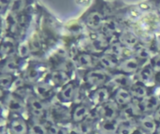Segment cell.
<instances>
[{"mask_svg": "<svg viewBox=\"0 0 160 134\" xmlns=\"http://www.w3.org/2000/svg\"><path fill=\"white\" fill-rule=\"evenodd\" d=\"M98 114L104 120L115 119L118 115V105L114 102H107L99 105Z\"/></svg>", "mask_w": 160, "mask_h": 134, "instance_id": "6da1fadb", "label": "cell"}, {"mask_svg": "<svg viewBox=\"0 0 160 134\" xmlns=\"http://www.w3.org/2000/svg\"><path fill=\"white\" fill-rule=\"evenodd\" d=\"M118 69L123 74H135L137 73L141 68V62L140 60H138L136 57H129L126 58L124 61H122L118 64Z\"/></svg>", "mask_w": 160, "mask_h": 134, "instance_id": "7a4b0ae2", "label": "cell"}, {"mask_svg": "<svg viewBox=\"0 0 160 134\" xmlns=\"http://www.w3.org/2000/svg\"><path fill=\"white\" fill-rule=\"evenodd\" d=\"M155 71L150 64L144 65L138 71V79L144 86H151L155 84Z\"/></svg>", "mask_w": 160, "mask_h": 134, "instance_id": "3957f363", "label": "cell"}, {"mask_svg": "<svg viewBox=\"0 0 160 134\" xmlns=\"http://www.w3.org/2000/svg\"><path fill=\"white\" fill-rule=\"evenodd\" d=\"M119 42L124 47L134 49L139 45V37L131 31H122L119 36Z\"/></svg>", "mask_w": 160, "mask_h": 134, "instance_id": "277c9868", "label": "cell"}, {"mask_svg": "<svg viewBox=\"0 0 160 134\" xmlns=\"http://www.w3.org/2000/svg\"><path fill=\"white\" fill-rule=\"evenodd\" d=\"M9 131L11 134H28V125L22 118H14L9 122Z\"/></svg>", "mask_w": 160, "mask_h": 134, "instance_id": "5b68a950", "label": "cell"}, {"mask_svg": "<svg viewBox=\"0 0 160 134\" xmlns=\"http://www.w3.org/2000/svg\"><path fill=\"white\" fill-rule=\"evenodd\" d=\"M4 103H5L7 108L8 110H10L11 112L20 113L24 110V104H23L22 100L17 96L9 95L5 98Z\"/></svg>", "mask_w": 160, "mask_h": 134, "instance_id": "8992f818", "label": "cell"}, {"mask_svg": "<svg viewBox=\"0 0 160 134\" xmlns=\"http://www.w3.org/2000/svg\"><path fill=\"white\" fill-rule=\"evenodd\" d=\"M27 102H28L29 106L31 107L32 113L35 114L36 117L39 118L43 115L46 109V105L40 98L37 96H29Z\"/></svg>", "mask_w": 160, "mask_h": 134, "instance_id": "52a82bcc", "label": "cell"}, {"mask_svg": "<svg viewBox=\"0 0 160 134\" xmlns=\"http://www.w3.org/2000/svg\"><path fill=\"white\" fill-rule=\"evenodd\" d=\"M141 102L144 113L155 112L160 105V99L156 95H147Z\"/></svg>", "mask_w": 160, "mask_h": 134, "instance_id": "ba28073f", "label": "cell"}, {"mask_svg": "<svg viewBox=\"0 0 160 134\" xmlns=\"http://www.w3.org/2000/svg\"><path fill=\"white\" fill-rule=\"evenodd\" d=\"M133 100V97L130 91L127 89H118L114 94V103L119 106H126L130 104Z\"/></svg>", "mask_w": 160, "mask_h": 134, "instance_id": "9c48e42d", "label": "cell"}, {"mask_svg": "<svg viewBox=\"0 0 160 134\" xmlns=\"http://www.w3.org/2000/svg\"><path fill=\"white\" fill-rule=\"evenodd\" d=\"M90 114V109L85 104H78L72 111L71 118L74 122L80 123L84 120Z\"/></svg>", "mask_w": 160, "mask_h": 134, "instance_id": "30bf717a", "label": "cell"}, {"mask_svg": "<svg viewBox=\"0 0 160 134\" xmlns=\"http://www.w3.org/2000/svg\"><path fill=\"white\" fill-rule=\"evenodd\" d=\"M120 124V119L115 118L112 120H104L99 127L101 134H116Z\"/></svg>", "mask_w": 160, "mask_h": 134, "instance_id": "8fae6325", "label": "cell"}, {"mask_svg": "<svg viewBox=\"0 0 160 134\" xmlns=\"http://www.w3.org/2000/svg\"><path fill=\"white\" fill-rule=\"evenodd\" d=\"M120 124L116 134H133L137 129L136 123L132 118H119Z\"/></svg>", "mask_w": 160, "mask_h": 134, "instance_id": "7c38bea8", "label": "cell"}, {"mask_svg": "<svg viewBox=\"0 0 160 134\" xmlns=\"http://www.w3.org/2000/svg\"><path fill=\"white\" fill-rule=\"evenodd\" d=\"M107 79H108V76L106 73L100 70L92 71L87 76L88 83H90L91 85H95V86H99V85L104 84L107 81Z\"/></svg>", "mask_w": 160, "mask_h": 134, "instance_id": "4fadbf2b", "label": "cell"}, {"mask_svg": "<svg viewBox=\"0 0 160 134\" xmlns=\"http://www.w3.org/2000/svg\"><path fill=\"white\" fill-rule=\"evenodd\" d=\"M92 99H93V102L96 104H103L107 102H109V99H110V91L108 89L106 88H100L98 90H97L93 96H92Z\"/></svg>", "mask_w": 160, "mask_h": 134, "instance_id": "5bb4252c", "label": "cell"}, {"mask_svg": "<svg viewBox=\"0 0 160 134\" xmlns=\"http://www.w3.org/2000/svg\"><path fill=\"white\" fill-rule=\"evenodd\" d=\"M111 83L115 86L118 87V89H127L128 87H131V79L129 78V76L126 74H118L117 76H113L112 79L111 80Z\"/></svg>", "mask_w": 160, "mask_h": 134, "instance_id": "9a60e30c", "label": "cell"}, {"mask_svg": "<svg viewBox=\"0 0 160 134\" xmlns=\"http://www.w3.org/2000/svg\"><path fill=\"white\" fill-rule=\"evenodd\" d=\"M132 95L133 98H136L137 100H142L148 95V90L146 86L142 84H134L131 85L130 89L128 90Z\"/></svg>", "mask_w": 160, "mask_h": 134, "instance_id": "2e32d148", "label": "cell"}, {"mask_svg": "<svg viewBox=\"0 0 160 134\" xmlns=\"http://www.w3.org/2000/svg\"><path fill=\"white\" fill-rule=\"evenodd\" d=\"M140 126L142 127V129L150 134L156 133L157 130H158V125H157V121L152 118H143L141 119L140 121Z\"/></svg>", "mask_w": 160, "mask_h": 134, "instance_id": "e0dca14e", "label": "cell"}, {"mask_svg": "<svg viewBox=\"0 0 160 134\" xmlns=\"http://www.w3.org/2000/svg\"><path fill=\"white\" fill-rule=\"evenodd\" d=\"M134 49H134V55L140 61L149 60V59H151L153 57L152 56V51L147 47H145V46L138 45Z\"/></svg>", "mask_w": 160, "mask_h": 134, "instance_id": "ac0fdd59", "label": "cell"}, {"mask_svg": "<svg viewBox=\"0 0 160 134\" xmlns=\"http://www.w3.org/2000/svg\"><path fill=\"white\" fill-rule=\"evenodd\" d=\"M74 93H75V89L72 84L67 85L61 93L59 94V99L63 102H70L74 98Z\"/></svg>", "mask_w": 160, "mask_h": 134, "instance_id": "d6986e66", "label": "cell"}, {"mask_svg": "<svg viewBox=\"0 0 160 134\" xmlns=\"http://www.w3.org/2000/svg\"><path fill=\"white\" fill-rule=\"evenodd\" d=\"M124 46L118 41L113 44H112L108 49V53L111 56H113L114 58H123V51H124Z\"/></svg>", "mask_w": 160, "mask_h": 134, "instance_id": "ffe728a7", "label": "cell"}, {"mask_svg": "<svg viewBox=\"0 0 160 134\" xmlns=\"http://www.w3.org/2000/svg\"><path fill=\"white\" fill-rule=\"evenodd\" d=\"M99 61H100V63L105 68H108V69H114L118 66L116 58H114L113 56H111V55L102 56Z\"/></svg>", "mask_w": 160, "mask_h": 134, "instance_id": "44dd1931", "label": "cell"}, {"mask_svg": "<svg viewBox=\"0 0 160 134\" xmlns=\"http://www.w3.org/2000/svg\"><path fill=\"white\" fill-rule=\"evenodd\" d=\"M29 134H48L47 128L44 127L42 124H40L39 122H36L33 123L28 131Z\"/></svg>", "mask_w": 160, "mask_h": 134, "instance_id": "7402d4cb", "label": "cell"}, {"mask_svg": "<svg viewBox=\"0 0 160 134\" xmlns=\"http://www.w3.org/2000/svg\"><path fill=\"white\" fill-rule=\"evenodd\" d=\"M79 133L80 134H90L92 131V123L87 119V118L79 123Z\"/></svg>", "mask_w": 160, "mask_h": 134, "instance_id": "603a6c76", "label": "cell"}, {"mask_svg": "<svg viewBox=\"0 0 160 134\" xmlns=\"http://www.w3.org/2000/svg\"><path fill=\"white\" fill-rule=\"evenodd\" d=\"M47 131H48V134H68V132L65 128L55 125H51L47 129Z\"/></svg>", "mask_w": 160, "mask_h": 134, "instance_id": "cb8c5ba5", "label": "cell"}, {"mask_svg": "<svg viewBox=\"0 0 160 134\" xmlns=\"http://www.w3.org/2000/svg\"><path fill=\"white\" fill-rule=\"evenodd\" d=\"M151 67L154 69L155 72L157 73H159L160 72V54H158L154 57L151 58L150 60V63Z\"/></svg>", "mask_w": 160, "mask_h": 134, "instance_id": "d4e9b609", "label": "cell"}, {"mask_svg": "<svg viewBox=\"0 0 160 134\" xmlns=\"http://www.w3.org/2000/svg\"><path fill=\"white\" fill-rule=\"evenodd\" d=\"M11 83V79L9 76H2L0 77V88L6 89L8 88Z\"/></svg>", "mask_w": 160, "mask_h": 134, "instance_id": "484cf974", "label": "cell"}, {"mask_svg": "<svg viewBox=\"0 0 160 134\" xmlns=\"http://www.w3.org/2000/svg\"><path fill=\"white\" fill-rule=\"evenodd\" d=\"M117 30H119V25L117 22L115 21H111L109 23V26H108V32L110 35H112L114 33L117 32Z\"/></svg>", "mask_w": 160, "mask_h": 134, "instance_id": "4316f807", "label": "cell"}, {"mask_svg": "<svg viewBox=\"0 0 160 134\" xmlns=\"http://www.w3.org/2000/svg\"><path fill=\"white\" fill-rule=\"evenodd\" d=\"M65 113H66V111H63V110L60 109V108H55V109L53 110V112H52L53 117H54L57 120H61L63 118H65V117H64Z\"/></svg>", "mask_w": 160, "mask_h": 134, "instance_id": "83f0119b", "label": "cell"}, {"mask_svg": "<svg viewBox=\"0 0 160 134\" xmlns=\"http://www.w3.org/2000/svg\"><path fill=\"white\" fill-rule=\"evenodd\" d=\"M80 61H81V63L84 66H90L92 64V60L89 55H82Z\"/></svg>", "mask_w": 160, "mask_h": 134, "instance_id": "f1b7e54d", "label": "cell"}, {"mask_svg": "<svg viewBox=\"0 0 160 134\" xmlns=\"http://www.w3.org/2000/svg\"><path fill=\"white\" fill-rule=\"evenodd\" d=\"M154 119L160 123V105L158 106V108L155 111V115H154Z\"/></svg>", "mask_w": 160, "mask_h": 134, "instance_id": "f546056e", "label": "cell"}, {"mask_svg": "<svg viewBox=\"0 0 160 134\" xmlns=\"http://www.w3.org/2000/svg\"><path fill=\"white\" fill-rule=\"evenodd\" d=\"M157 8H158V12H159V14H160V1L158 2V6H157Z\"/></svg>", "mask_w": 160, "mask_h": 134, "instance_id": "4dcf8cb0", "label": "cell"}, {"mask_svg": "<svg viewBox=\"0 0 160 134\" xmlns=\"http://www.w3.org/2000/svg\"><path fill=\"white\" fill-rule=\"evenodd\" d=\"M2 97V91H1V90H0V98Z\"/></svg>", "mask_w": 160, "mask_h": 134, "instance_id": "1f68e13d", "label": "cell"}, {"mask_svg": "<svg viewBox=\"0 0 160 134\" xmlns=\"http://www.w3.org/2000/svg\"><path fill=\"white\" fill-rule=\"evenodd\" d=\"M158 79H159V81H160V72L158 73Z\"/></svg>", "mask_w": 160, "mask_h": 134, "instance_id": "d6a6232c", "label": "cell"}, {"mask_svg": "<svg viewBox=\"0 0 160 134\" xmlns=\"http://www.w3.org/2000/svg\"><path fill=\"white\" fill-rule=\"evenodd\" d=\"M1 119H2V118H0V122H1Z\"/></svg>", "mask_w": 160, "mask_h": 134, "instance_id": "836d02e7", "label": "cell"}, {"mask_svg": "<svg viewBox=\"0 0 160 134\" xmlns=\"http://www.w3.org/2000/svg\"><path fill=\"white\" fill-rule=\"evenodd\" d=\"M0 110H1V107H0Z\"/></svg>", "mask_w": 160, "mask_h": 134, "instance_id": "e575fe53", "label": "cell"}, {"mask_svg": "<svg viewBox=\"0 0 160 134\" xmlns=\"http://www.w3.org/2000/svg\"><path fill=\"white\" fill-rule=\"evenodd\" d=\"M73 134H76V133H73Z\"/></svg>", "mask_w": 160, "mask_h": 134, "instance_id": "d590c367", "label": "cell"}]
</instances>
